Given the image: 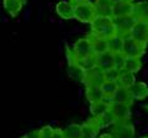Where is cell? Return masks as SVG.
<instances>
[{
  "instance_id": "1",
  "label": "cell",
  "mask_w": 148,
  "mask_h": 138,
  "mask_svg": "<svg viewBox=\"0 0 148 138\" xmlns=\"http://www.w3.org/2000/svg\"><path fill=\"white\" fill-rule=\"evenodd\" d=\"M90 29H91L90 33L106 40L112 37L114 35H117L114 24V17L96 16V19L90 24Z\"/></svg>"
},
{
  "instance_id": "2",
  "label": "cell",
  "mask_w": 148,
  "mask_h": 138,
  "mask_svg": "<svg viewBox=\"0 0 148 138\" xmlns=\"http://www.w3.org/2000/svg\"><path fill=\"white\" fill-rule=\"evenodd\" d=\"M96 10L94 3H84L80 5H75V15L74 19L77 21H80L83 24H91L96 19Z\"/></svg>"
},
{
  "instance_id": "3",
  "label": "cell",
  "mask_w": 148,
  "mask_h": 138,
  "mask_svg": "<svg viewBox=\"0 0 148 138\" xmlns=\"http://www.w3.org/2000/svg\"><path fill=\"white\" fill-rule=\"evenodd\" d=\"M136 22H137V19L133 15L114 17V24H115V29H116V33L123 38H126L131 35V31H132Z\"/></svg>"
},
{
  "instance_id": "4",
  "label": "cell",
  "mask_w": 148,
  "mask_h": 138,
  "mask_svg": "<svg viewBox=\"0 0 148 138\" xmlns=\"http://www.w3.org/2000/svg\"><path fill=\"white\" fill-rule=\"evenodd\" d=\"M146 47H147V44L138 42V41H136L135 38H132L131 36H128V37L123 38V49H122V53L126 57H137V58H141L143 54H145V52H146Z\"/></svg>"
},
{
  "instance_id": "5",
  "label": "cell",
  "mask_w": 148,
  "mask_h": 138,
  "mask_svg": "<svg viewBox=\"0 0 148 138\" xmlns=\"http://www.w3.org/2000/svg\"><path fill=\"white\" fill-rule=\"evenodd\" d=\"M73 49L77 54L78 61L82 58H85L90 54H94V49H92V43L88 37L79 38L73 46Z\"/></svg>"
},
{
  "instance_id": "6",
  "label": "cell",
  "mask_w": 148,
  "mask_h": 138,
  "mask_svg": "<svg viewBox=\"0 0 148 138\" xmlns=\"http://www.w3.org/2000/svg\"><path fill=\"white\" fill-rule=\"evenodd\" d=\"M112 135L115 138H135L136 131L132 123H130L128 121L123 122H116L114 127Z\"/></svg>"
},
{
  "instance_id": "7",
  "label": "cell",
  "mask_w": 148,
  "mask_h": 138,
  "mask_svg": "<svg viewBox=\"0 0 148 138\" xmlns=\"http://www.w3.org/2000/svg\"><path fill=\"white\" fill-rule=\"evenodd\" d=\"M130 36L132 38H135L136 41H138V42L147 44L148 43V21L137 20Z\"/></svg>"
},
{
  "instance_id": "8",
  "label": "cell",
  "mask_w": 148,
  "mask_h": 138,
  "mask_svg": "<svg viewBox=\"0 0 148 138\" xmlns=\"http://www.w3.org/2000/svg\"><path fill=\"white\" fill-rule=\"evenodd\" d=\"M56 12L61 19L72 20L74 19V15H75V5L72 4L69 0L68 1L67 0H62L56 5Z\"/></svg>"
},
{
  "instance_id": "9",
  "label": "cell",
  "mask_w": 148,
  "mask_h": 138,
  "mask_svg": "<svg viewBox=\"0 0 148 138\" xmlns=\"http://www.w3.org/2000/svg\"><path fill=\"white\" fill-rule=\"evenodd\" d=\"M101 127L99 125V121L96 117H90L82 125L83 137L84 138H96Z\"/></svg>"
},
{
  "instance_id": "10",
  "label": "cell",
  "mask_w": 148,
  "mask_h": 138,
  "mask_svg": "<svg viewBox=\"0 0 148 138\" xmlns=\"http://www.w3.org/2000/svg\"><path fill=\"white\" fill-rule=\"evenodd\" d=\"M105 81V74L104 72L101 70L99 67H95L90 69V70H86V75H85V80L84 84L85 86L88 85H99L101 86V84Z\"/></svg>"
},
{
  "instance_id": "11",
  "label": "cell",
  "mask_w": 148,
  "mask_h": 138,
  "mask_svg": "<svg viewBox=\"0 0 148 138\" xmlns=\"http://www.w3.org/2000/svg\"><path fill=\"white\" fill-rule=\"evenodd\" d=\"M96 63L103 72L115 69V54L110 51H106L101 54H96Z\"/></svg>"
},
{
  "instance_id": "12",
  "label": "cell",
  "mask_w": 148,
  "mask_h": 138,
  "mask_svg": "<svg viewBox=\"0 0 148 138\" xmlns=\"http://www.w3.org/2000/svg\"><path fill=\"white\" fill-rule=\"evenodd\" d=\"M133 9H135V4L130 0H121L119 3H115L112 8V17L132 15Z\"/></svg>"
},
{
  "instance_id": "13",
  "label": "cell",
  "mask_w": 148,
  "mask_h": 138,
  "mask_svg": "<svg viewBox=\"0 0 148 138\" xmlns=\"http://www.w3.org/2000/svg\"><path fill=\"white\" fill-rule=\"evenodd\" d=\"M110 110L114 112L117 122L128 121L131 117V111H130V105L121 104V102H112L110 106Z\"/></svg>"
},
{
  "instance_id": "14",
  "label": "cell",
  "mask_w": 148,
  "mask_h": 138,
  "mask_svg": "<svg viewBox=\"0 0 148 138\" xmlns=\"http://www.w3.org/2000/svg\"><path fill=\"white\" fill-rule=\"evenodd\" d=\"M67 74L74 81L84 83L86 70L79 63H71V64H68V67H67Z\"/></svg>"
},
{
  "instance_id": "15",
  "label": "cell",
  "mask_w": 148,
  "mask_h": 138,
  "mask_svg": "<svg viewBox=\"0 0 148 138\" xmlns=\"http://www.w3.org/2000/svg\"><path fill=\"white\" fill-rule=\"evenodd\" d=\"M85 98L90 104L98 102V101L104 100L105 95L104 91L99 85H88L85 86Z\"/></svg>"
},
{
  "instance_id": "16",
  "label": "cell",
  "mask_w": 148,
  "mask_h": 138,
  "mask_svg": "<svg viewBox=\"0 0 148 138\" xmlns=\"http://www.w3.org/2000/svg\"><path fill=\"white\" fill-rule=\"evenodd\" d=\"M25 0H3V6L11 17H16L24 8Z\"/></svg>"
},
{
  "instance_id": "17",
  "label": "cell",
  "mask_w": 148,
  "mask_h": 138,
  "mask_svg": "<svg viewBox=\"0 0 148 138\" xmlns=\"http://www.w3.org/2000/svg\"><path fill=\"white\" fill-rule=\"evenodd\" d=\"M133 100H145L148 98V85L146 83L136 81L131 88H128Z\"/></svg>"
},
{
  "instance_id": "18",
  "label": "cell",
  "mask_w": 148,
  "mask_h": 138,
  "mask_svg": "<svg viewBox=\"0 0 148 138\" xmlns=\"http://www.w3.org/2000/svg\"><path fill=\"white\" fill-rule=\"evenodd\" d=\"M96 15L98 16H106V17H112V8L114 3L110 0H96L94 3Z\"/></svg>"
},
{
  "instance_id": "19",
  "label": "cell",
  "mask_w": 148,
  "mask_h": 138,
  "mask_svg": "<svg viewBox=\"0 0 148 138\" xmlns=\"http://www.w3.org/2000/svg\"><path fill=\"white\" fill-rule=\"evenodd\" d=\"M111 104H112V100L104 98V100L98 101V102L90 104L89 110H90V112H91L92 116H94V117H98V116H100V115H103L104 112H106L108 110H110Z\"/></svg>"
},
{
  "instance_id": "20",
  "label": "cell",
  "mask_w": 148,
  "mask_h": 138,
  "mask_svg": "<svg viewBox=\"0 0 148 138\" xmlns=\"http://www.w3.org/2000/svg\"><path fill=\"white\" fill-rule=\"evenodd\" d=\"M88 38L91 41L92 43V49H94V53L95 54H101L109 51V46H108V40L106 38H101V37H98V36L90 33L88 36Z\"/></svg>"
},
{
  "instance_id": "21",
  "label": "cell",
  "mask_w": 148,
  "mask_h": 138,
  "mask_svg": "<svg viewBox=\"0 0 148 138\" xmlns=\"http://www.w3.org/2000/svg\"><path fill=\"white\" fill-rule=\"evenodd\" d=\"M132 101H133V98L131 93H130L128 88H122V86H120L119 90L116 91V94L112 98V102H121V104L130 105V106L132 105Z\"/></svg>"
},
{
  "instance_id": "22",
  "label": "cell",
  "mask_w": 148,
  "mask_h": 138,
  "mask_svg": "<svg viewBox=\"0 0 148 138\" xmlns=\"http://www.w3.org/2000/svg\"><path fill=\"white\" fill-rule=\"evenodd\" d=\"M117 83H119L120 86H122V88H131V86L136 83L135 73L128 72V70H125V69H123V70L120 72Z\"/></svg>"
},
{
  "instance_id": "23",
  "label": "cell",
  "mask_w": 148,
  "mask_h": 138,
  "mask_svg": "<svg viewBox=\"0 0 148 138\" xmlns=\"http://www.w3.org/2000/svg\"><path fill=\"white\" fill-rule=\"evenodd\" d=\"M133 16L137 20H143V21H148V1L143 0L135 4V9H133Z\"/></svg>"
},
{
  "instance_id": "24",
  "label": "cell",
  "mask_w": 148,
  "mask_h": 138,
  "mask_svg": "<svg viewBox=\"0 0 148 138\" xmlns=\"http://www.w3.org/2000/svg\"><path fill=\"white\" fill-rule=\"evenodd\" d=\"M120 85L116 80H105L103 84H101V89L104 91V95L106 99H111L112 100L114 95L116 94V91L119 90Z\"/></svg>"
},
{
  "instance_id": "25",
  "label": "cell",
  "mask_w": 148,
  "mask_h": 138,
  "mask_svg": "<svg viewBox=\"0 0 148 138\" xmlns=\"http://www.w3.org/2000/svg\"><path fill=\"white\" fill-rule=\"evenodd\" d=\"M109 51L112 53H120L123 49V37L119 35H114L112 37L108 38Z\"/></svg>"
},
{
  "instance_id": "26",
  "label": "cell",
  "mask_w": 148,
  "mask_h": 138,
  "mask_svg": "<svg viewBox=\"0 0 148 138\" xmlns=\"http://www.w3.org/2000/svg\"><path fill=\"white\" fill-rule=\"evenodd\" d=\"M99 121V125L101 128H105V127H109L110 125H115V123L117 122L116 117H115L114 112L111 111V110H108L106 112H104L103 115H100V116L96 117Z\"/></svg>"
},
{
  "instance_id": "27",
  "label": "cell",
  "mask_w": 148,
  "mask_h": 138,
  "mask_svg": "<svg viewBox=\"0 0 148 138\" xmlns=\"http://www.w3.org/2000/svg\"><path fill=\"white\" fill-rule=\"evenodd\" d=\"M142 68V63H141V58L137 57H126V62H125V70L136 73L140 72V69Z\"/></svg>"
},
{
  "instance_id": "28",
  "label": "cell",
  "mask_w": 148,
  "mask_h": 138,
  "mask_svg": "<svg viewBox=\"0 0 148 138\" xmlns=\"http://www.w3.org/2000/svg\"><path fill=\"white\" fill-rule=\"evenodd\" d=\"M64 137L66 138H84L83 137L82 125H77V123L69 125L64 130Z\"/></svg>"
},
{
  "instance_id": "29",
  "label": "cell",
  "mask_w": 148,
  "mask_h": 138,
  "mask_svg": "<svg viewBox=\"0 0 148 138\" xmlns=\"http://www.w3.org/2000/svg\"><path fill=\"white\" fill-rule=\"evenodd\" d=\"M78 63L85 69V70H90V69L98 67V63H96V54H90L85 58H82L78 61Z\"/></svg>"
},
{
  "instance_id": "30",
  "label": "cell",
  "mask_w": 148,
  "mask_h": 138,
  "mask_svg": "<svg viewBox=\"0 0 148 138\" xmlns=\"http://www.w3.org/2000/svg\"><path fill=\"white\" fill-rule=\"evenodd\" d=\"M115 54V69H117V70H123L125 68V62H126V56L120 52V53H114Z\"/></svg>"
},
{
  "instance_id": "31",
  "label": "cell",
  "mask_w": 148,
  "mask_h": 138,
  "mask_svg": "<svg viewBox=\"0 0 148 138\" xmlns=\"http://www.w3.org/2000/svg\"><path fill=\"white\" fill-rule=\"evenodd\" d=\"M40 133H41V138H52L54 133V128L51 126H43L40 130Z\"/></svg>"
},
{
  "instance_id": "32",
  "label": "cell",
  "mask_w": 148,
  "mask_h": 138,
  "mask_svg": "<svg viewBox=\"0 0 148 138\" xmlns=\"http://www.w3.org/2000/svg\"><path fill=\"white\" fill-rule=\"evenodd\" d=\"M105 74V80H116L119 79V75H120V70L117 69H111V70L108 72H104Z\"/></svg>"
},
{
  "instance_id": "33",
  "label": "cell",
  "mask_w": 148,
  "mask_h": 138,
  "mask_svg": "<svg viewBox=\"0 0 148 138\" xmlns=\"http://www.w3.org/2000/svg\"><path fill=\"white\" fill-rule=\"evenodd\" d=\"M22 138H41L40 130H35V131H31L29 133H26V135Z\"/></svg>"
},
{
  "instance_id": "34",
  "label": "cell",
  "mask_w": 148,
  "mask_h": 138,
  "mask_svg": "<svg viewBox=\"0 0 148 138\" xmlns=\"http://www.w3.org/2000/svg\"><path fill=\"white\" fill-rule=\"evenodd\" d=\"M52 138H66L64 137V130H61V128H54V133Z\"/></svg>"
},
{
  "instance_id": "35",
  "label": "cell",
  "mask_w": 148,
  "mask_h": 138,
  "mask_svg": "<svg viewBox=\"0 0 148 138\" xmlns=\"http://www.w3.org/2000/svg\"><path fill=\"white\" fill-rule=\"evenodd\" d=\"M72 4H74V5H80V4H84V3H88L90 1V0H69Z\"/></svg>"
},
{
  "instance_id": "36",
  "label": "cell",
  "mask_w": 148,
  "mask_h": 138,
  "mask_svg": "<svg viewBox=\"0 0 148 138\" xmlns=\"http://www.w3.org/2000/svg\"><path fill=\"white\" fill-rule=\"evenodd\" d=\"M99 138H115L114 135H111V133H103V135H100Z\"/></svg>"
},
{
  "instance_id": "37",
  "label": "cell",
  "mask_w": 148,
  "mask_h": 138,
  "mask_svg": "<svg viewBox=\"0 0 148 138\" xmlns=\"http://www.w3.org/2000/svg\"><path fill=\"white\" fill-rule=\"evenodd\" d=\"M110 1L115 4V3H119V1H121V0H110Z\"/></svg>"
},
{
  "instance_id": "38",
  "label": "cell",
  "mask_w": 148,
  "mask_h": 138,
  "mask_svg": "<svg viewBox=\"0 0 148 138\" xmlns=\"http://www.w3.org/2000/svg\"><path fill=\"white\" fill-rule=\"evenodd\" d=\"M145 109L147 110V111H148V105H146V106H145Z\"/></svg>"
},
{
  "instance_id": "39",
  "label": "cell",
  "mask_w": 148,
  "mask_h": 138,
  "mask_svg": "<svg viewBox=\"0 0 148 138\" xmlns=\"http://www.w3.org/2000/svg\"><path fill=\"white\" fill-rule=\"evenodd\" d=\"M142 138H148V137H142Z\"/></svg>"
},
{
  "instance_id": "40",
  "label": "cell",
  "mask_w": 148,
  "mask_h": 138,
  "mask_svg": "<svg viewBox=\"0 0 148 138\" xmlns=\"http://www.w3.org/2000/svg\"><path fill=\"white\" fill-rule=\"evenodd\" d=\"M130 1H133V0H130Z\"/></svg>"
}]
</instances>
